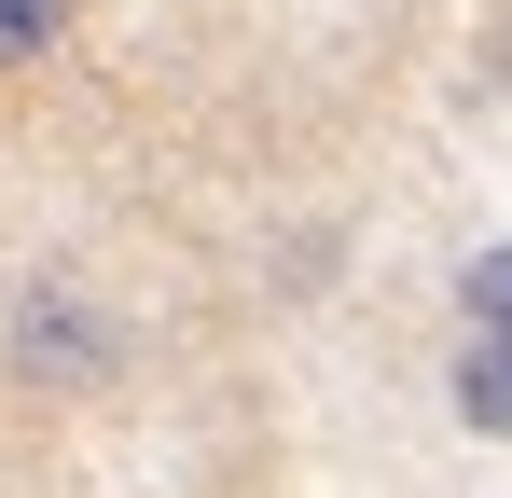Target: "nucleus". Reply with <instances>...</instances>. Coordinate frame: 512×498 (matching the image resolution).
I'll return each instance as SVG.
<instances>
[{
  "instance_id": "nucleus-1",
  "label": "nucleus",
  "mask_w": 512,
  "mask_h": 498,
  "mask_svg": "<svg viewBox=\"0 0 512 498\" xmlns=\"http://www.w3.org/2000/svg\"><path fill=\"white\" fill-rule=\"evenodd\" d=\"M0 360L28 374V402H111L125 360H139V332H125V305L84 291V277H28V291L0 305Z\"/></svg>"
},
{
  "instance_id": "nucleus-3",
  "label": "nucleus",
  "mask_w": 512,
  "mask_h": 498,
  "mask_svg": "<svg viewBox=\"0 0 512 498\" xmlns=\"http://www.w3.org/2000/svg\"><path fill=\"white\" fill-rule=\"evenodd\" d=\"M56 42H70V0H0V83L56 70Z\"/></svg>"
},
{
  "instance_id": "nucleus-4",
  "label": "nucleus",
  "mask_w": 512,
  "mask_h": 498,
  "mask_svg": "<svg viewBox=\"0 0 512 498\" xmlns=\"http://www.w3.org/2000/svg\"><path fill=\"white\" fill-rule=\"evenodd\" d=\"M499 319H512V236H485L457 263V332H499Z\"/></svg>"
},
{
  "instance_id": "nucleus-2",
  "label": "nucleus",
  "mask_w": 512,
  "mask_h": 498,
  "mask_svg": "<svg viewBox=\"0 0 512 498\" xmlns=\"http://www.w3.org/2000/svg\"><path fill=\"white\" fill-rule=\"evenodd\" d=\"M443 402H457V429H471V443H499V429H512V346H499V332H457Z\"/></svg>"
}]
</instances>
